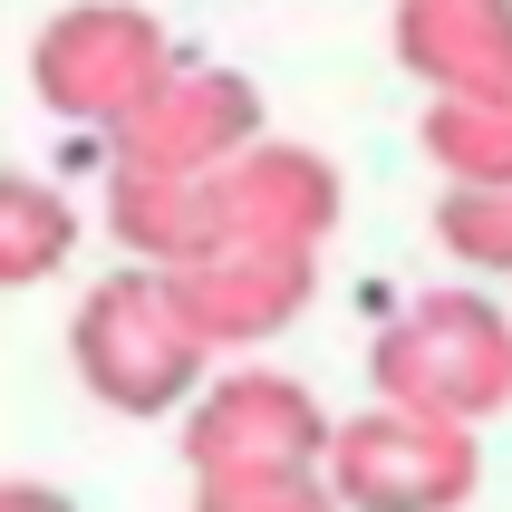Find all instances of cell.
<instances>
[{
  "mask_svg": "<svg viewBox=\"0 0 512 512\" xmlns=\"http://www.w3.org/2000/svg\"><path fill=\"white\" fill-rule=\"evenodd\" d=\"M368 387L387 406H416V416H445V426L484 435L512 406V310L484 300L474 281L406 300L368 339Z\"/></svg>",
  "mask_w": 512,
  "mask_h": 512,
  "instance_id": "6da1fadb",
  "label": "cell"
},
{
  "mask_svg": "<svg viewBox=\"0 0 512 512\" xmlns=\"http://www.w3.org/2000/svg\"><path fill=\"white\" fill-rule=\"evenodd\" d=\"M68 368H78V387L97 406H116V416H174V406L213 377V348L194 339V319H184L165 271L126 261L107 281H87L78 319H68Z\"/></svg>",
  "mask_w": 512,
  "mask_h": 512,
  "instance_id": "7a4b0ae2",
  "label": "cell"
},
{
  "mask_svg": "<svg viewBox=\"0 0 512 512\" xmlns=\"http://www.w3.org/2000/svg\"><path fill=\"white\" fill-rule=\"evenodd\" d=\"M165 68H174V39L136 0H68V10L39 20V39H29L39 107H49L58 126H78V136H116V126L165 87Z\"/></svg>",
  "mask_w": 512,
  "mask_h": 512,
  "instance_id": "3957f363",
  "label": "cell"
},
{
  "mask_svg": "<svg viewBox=\"0 0 512 512\" xmlns=\"http://www.w3.org/2000/svg\"><path fill=\"white\" fill-rule=\"evenodd\" d=\"M319 484L339 493V512H464L484 484V445H474V426L377 397L358 416H329Z\"/></svg>",
  "mask_w": 512,
  "mask_h": 512,
  "instance_id": "277c9868",
  "label": "cell"
},
{
  "mask_svg": "<svg viewBox=\"0 0 512 512\" xmlns=\"http://www.w3.org/2000/svg\"><path fill=\"white\" fill-rule=\"evenodd\" d=\"M329 455V406L281 368H223L184 397V464L194 474H281Z\"/></svg>",
  "mask_w": 512,
  "mask_h": 512,
  "instance_id": "5b68a950",
  "label": "cell"
},
{
  "mask_svg": "<svg viewBox=\"0 0 512 512\" xmlns=\"http://www.w3.org/2000/svg\"><path fill=\"white\" fill-rule=\"evenodd\" d=\"M165 281L213 358H252L261 339H281L290 319L310 310L319 252H300V242H213V252L174 261Z\"/></svg>",
  "mask_w": 512,
  "mask_h": 512,
  "instance_id": "8992f818",
  "label": "cell"
},
{
  "mask_svg": "<svg viewBox=\"0 0 512 512\" xmlns=\"http://www.w3.org/2000/svg\"><path fill=\"white\" fill-rule=\"evenodd\" d=\"M203 194H213V242H300V252H329V232H339V165L319 155V145H290V136H252L232 165L203 174ZM203 242V252H213Z\"/></svg>",
  "mask_w": 512,
  "mask_h": 512,
  "instance_id": "52a82bcc",
  "label": "cell"
},
{
  "mask_svg": "<svg viewBox=\"0 0 512 512\" xmlns=\"http://www.w3.org/2000/svg\"><path fill=\"white\" fill-rule=\"evenodd\" d=\"M261 136V87L232 68H165V87L145 97L107 136V165L136 174H213Z\"/></svg>",
  "mask_w": 512,
  "mask_h": 512,
  "instance_id": "ba28073f",
  "label": "cell"
},
{
  "mask_svg": "<svg viewBox=\"0 0 512 512\" xmlns=\"http://www.w3.org/2000/svg\"><path fill=\"white\" fill-rule=\"evenodd\" d=\"M397 68L426 97L512 78V0H397Z\"/></svg>",
  "mask_w": 512,
  "mask_h": 512,
  "instance_id": "9c48e42d",
  "label": "cell"
},
{
  "mask_svg": "<svg viewBox=\"0 0 512 512\" xmlns=\"http://www.w3.org/2000/svg\"><path fill=\"white\" fill-rule=\"evenodd\" d=\"M107 232L126 242V261L145 271H174L213 242V194L203 174H136V165H107Z\"/></svg>",
  "mask_w": 512,
  "mask_h": 512,
  "instance_id": "30bf717a",
  "label": "cell"
},
{
  "mask_svg": "<svg viewBox=\"0 0 512 512\" xmlns=\"http://www.w3.org/2000/svg\"><path fill=\"white\" fill-rule=\"evenodd\" d=\"M416 145H426V165L445 174V184H512V78L426 97Z\"/></svg>",
  "mask_w": 512,
  "mask_h": 512,
  "instance_id": "8fae6325",
  "label": "cell"
},
{
  "mask_svg": "<svg viewBox=\"0 0 512 512\" xmlns=\"http://www.w3.org/2000/svg\"><path fill=\"white\" fill-rule=\"evenodd\" d=\"M78 203L58 194L49 174H0V290H39L68 271V252H78Z\"/></svg>",
  "mask_w": 512,
  "mask_h": 512,
  "instance_id": "7c38bea8",
  "label": "cell"
},
{
  "mask_svg": "<svg viewBox=\"0 0 512 512\" xmlns=\"http://www.w3.org/2000/svg\"><path fill=\"white\" fill-rule=\"evenodd\" d=\"M435 242L484 271V281H512V184H445L435 194Z\"/></svg>",
  "mask_w": 512,
  "mask_h": 512,
  "instance_id": "4fadbf2b",
  "label": "cell"
},
{
  "mask_svg": "<svg viewBox=\"0 0 512 512\" xmlns=\"http://www.w3.org/2000/svg\"><path fill=\"white\" fill-rule=\"evenodd\" d=\"M194 512H339V493L319 484V464H281V474H194Z\"/></svg>",
  "mask_w": 512,
  "mask_h": 512,
  "instance_id": "5bb4252c",
  "label": "cell"
},
{
  "mask_svg": "<svg viewBox=\"0 0 512 512\" xmlns=\"http://www.w3.org/2000/svg\"><path fill=\"white\" fill-rule=\"evenodd\" d=\"M0 512H78L58 484H39V474H0Z\"/></svg>",
  "mask_w": 512,
  "mask_h": 512,
  "instance_id": "9a60e30c",
  "label": "cell"
}]
</instances>
